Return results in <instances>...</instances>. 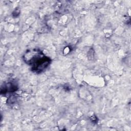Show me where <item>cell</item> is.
Here are the masks:
<instances>
[{"label":"cell","mask_w":131,"mask_h":131,"mask_svg":"<svg viewBox=\"0 0 131 131\" xmlns=\"http://www.w3.org/2000/svg\"><path fill=\"white\" fill-rule=\"evenodd\" d=\"M23 58L25 62L31 67V70L37 73L43 72L51 62L50 59L37 49L27 50L24 54Z\"/></svg>","instance_id":"obj_1"}]
</instances>
